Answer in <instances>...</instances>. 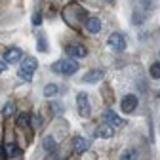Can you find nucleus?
Returning <instances> with one entry per match:
<instances>
[{
  "label": "nucleus",
  "instance_id": "4",
  "mask_svg": "<svg viewBox=\"0 0 160 160\" xmlns=\"http://www.w3.org/2000/svg\"><path fill=\"white\" fill-rule=\"evenodd\" d=\"M19 59H23V52L19 48H10L4 53V63H17Z\"/></svg>",
  "mask_w": 160,
  "mask_h": 160
},
{
  "label": "nucleus",
  "instance_id": "17",
  "mask_svg": "<svg viewBox=\"0 0 160 160\" xmlns=\"http://www.w3.org/2000/svg\"><path fill=\"white\" fill-rule=\"evenodd\" d=\"M13 112H15V105H13V103H6V105H4V109H2L4 118H10Z\"/></svg>",
  "mask_w": 160,
  "mask_h": 160
},
{
  "label": "nucleus",
  "instance_id": "19",
  "mask_svg": "<svg viewBox=\"0 0 160 160\" xmlns=\"http://www.w3.org/2000/svg\"><path fill=\"white\" fill-rule=\"evenodd\" d=\"M36 48H38V52H42V53L48 52V42H46L44 36H38V44H36Z\"/></svg>",
  "mask_w": 160,
  "mask_h": 160
},
{
  "label": "nucleus",
  "instance_id": "5",
  "mask_svg": "<svg viewBox=\"0 0 160 160\" xmlns=\"http://www.w3.org/2000/svg\"><path fill=\"white\" fill-rule=\"evenodd\" d=\"M76 103H78V111H80V114H82V116H88L90 114V105H88V95L86 93H78Z\"/></svg>",
  "mask_w": 160,
  "mask_h": 160
},
{
  "label": "nucleus",
  "instance_id": "21",
  "mask_svg": "<svg viewBox=\"0 0 160 160\" xmlns=\"http://www.w3.org/2000/svg\"><path fill=\"white\" fill-rule=\"evenodd\" d=\"M40 23H42V13H40V12H34V15H32V25L38 27Z\"/></svg>",
  "mask_w": 160,
  "mask_h": 160
},
{
  "label": "nucleus",
  "instance_id": "13",
  "mask_svg": "<svg viewBox=\"0 0 160 160\" xmlns=\"http://www.w3.org/2000/svg\"><path fill=\"white\" fill-rule=\"evenodd\" d=\"M72 145H74V151L76 152H86V147H88L82 137H74L72 139Z\"/></svg>",
  "mask_w": 160,
  "mask_h": 160
},
{
  "label": "nucleus",
  "instance_id": "22",
  "mask_svg": "<svg viewBox=\"0 0 160 160\" xmlns=\"http://www.w3.org/2000/svg\"><path fill=\"white\" fill-rule=\"evenodd\" d=\"M19 76H21L23 80H27V82H31V80H32V74H29V72H23V71H19Z\"/></svg>",
  "mask_w": 160,
  "mask_h": 160
},
{
  "label": "nucleus",
  "instance_id": "6",
  "mask_svg": "<svg viewBox=\"0 0 160 160\" xmlns=\"http://www.w3.org/2000/svg\"><path fill=\"white\" fill-rule=\"evenodd\" d=\"M36 67H38V61L34 57H25L23 61H21V69L19 71H23V72H29V74H32L34 71H36Z\"/></svg>",
  "mask_w": 160,
  "mask_h": 160
},
{
  "label": "nucleus",
  "instance_id": "16",
  "mask_svg": "<svg viewBox=\"0 0 160 160\" xmlns=\"http://www.w3.org/2000/svg\"><path fill=\"white\" fill-rule=\"evenodd\" d=\"M57 92H59V88H57L55 84H48V86L44 88V95H46V97H53V95H57Z\"/></svg>",
  "mask_w": 160,
  "mask_h": 160
},
{
  "label": "nucleus",
  "instance_id": "2",
  "mask_svg": "<svg viewBox=\"0 0 160 160\" xmlns=\"http://www.w3.org/2000/svg\"><path fill=\"white\" fill-rule=\"evenodd\" d=\"M107 44H109L112 50H116V52H122V50L126 48V40H124V36L120 34V32H112V34L109 36V40H107Z\"/></svg>",
  "mask_w": 160,
  "mask_h": 160
},
{
  "label": "nucleus",
  "instance_id": "11",
  "mask_svg": "<svg viewBox=\"0 0 160 160\" xmlns=\"http://www.w3.org/2000/svg\"><path fill=\"white\" fill-rule=\"evenodd\" d=\"M65 52L71 57H84L86 55V48H82V46H69V48H65Z\"/></svg>",
  "mask_w": 160,
  "mask_h": 160
},
{
  "label": "nucleus",
  "instance_id": "8",
  "mask_svg": "<svg viewBox=\"0 0 160 160\" xmlns=\"http://www.w3.org/2000/svg\"><path fill=\"white\" fill-rule=\"evenodd\" d=\"M103 78V71H99V69H93V71H90L82 80L86 84H95V82H99V80Z\"/></svg>",
  "mask_w": 160,
  "mask_h": 160
},
{
  "label": "nucleus",
  "instance_id": "1",
  "mask_svg": "<svg viewBox=\"0 0 160 160\" xmlns=\"http://www.w3.org/2000/svg\"><path fill=\"white\" fill-rule=\"evenodd\" d=\"M52 71L53 72H59V74H74L78 71V63L74 59H63V61H57L52 65Z\"/></svg>",
  "mask_w": 160,
  "mask_h": 160
},
{
  "label": "nucleus",
  "instance_id": "23",
  "mask_svg": "<svg viewBox=\"0 0 160 160\" xmlns=\"http://www.w3.org/2000/svg\"><path fill=\"white\" fill-rule=\"evenodd\" d=\"M4 71H6V63H4V61H0V74H2Z\"/></svg>",
  "mask_w": 160,
  "mask_h": 160
},
{
  "label": "nucleus",
  "instance_id": "25",
  "mask_svg": "<svg viewBox=\"0 0 160 160\" xmlns=\"http://www.w3.org/2000/svg\"><path fill=\"white\" fill-rule=\"evenodd\" d=\"M109 2H114V0H109Z\"/></svg>",
  "mask_w": 160,
  "mask_h": 160
},
{
  "label": "nucleus",
  "instance_id": "7",
  "mask_svg": "<svg viewBox=\"0 0 160 160\" xmlns=\"http://www.w3.org/2000/svg\"><path fill=\"white\" fill-rule=\"evenodd\" d=\"M103 118L109 122V126H122V124H124V120L120 118L116 112H112V111H105V112H103Z\"/></svg>",
  "mask_w": 160,
  "mask_h": 160
},
{
  "label": "nucleus",
  "instance_id": "14",
  "mask_svg": "<svg viewBox=\"0 0 160 160\" xmlns=\"http://www.w3.org/2000/svg\"><path fill=\"white\" fill-rule=\"evenodd\" d=\"M29 124H31V116H29L27 112L19 114V118H17V126H19V128H29Z\"/></svg>",
  "mask_w": 160,
  "mask_h": 160
},
{
  "label": "nucleus",
  "instance_id": "10",
  "mask_svg": "<svg viewBox=\"0 0 160 160\" xmlns=\"http://www.w3.org/2000/svg\"><path fill=\"white\" fill-rule=\"evenodd\" d=\"M86 29H88V32L95 34V32L101 31V21H99L97 17H90L88 21H86Z\"/></svg>",
  "mask_w": 160,
  "mask_h": 160
},
{
  "label": "nucleus",
  "instance_id": "24",
  "mask_svg": "<svg viewBox=\"0 0 160 160\" xmlns=\"http://www.w3.org/2000/svg\"><path fill=\"white\" fill-rule=\"evenodd\" d=\"M2 151H4V149H2V147H0V160H2V158H4V152H2Z\"/></svg>",
  "mask_w": 160,
  "mask_h": 160
},
{
  "label": "nucleus",
  "instance_id": "9",
  "mask_svg": "<svg viewBox=\"0 0 160 160\" xmlns=\"http://www.w3.org/2000/svg\"><path fill=\"white\" fill-rule=\"evenodd\" d=\"M95 135H97V137H103V139H109V137L114 135V130H112V126H109V124H101V126L95 130Z\"/></svg>",
  "mask_w": 160,
  "mask_h": 160
},
{
  "label": "nucleus",
  "instance_id": "15",
  "mask_svg": "<svg viewBox=\"0 0 160 160\" xmlns=\"http://www.w3.org/2000/svg\"><path fill=\"white\" fill-rule=\"evenodd\" d=\"M42 145H44V149H46L48 152L55 151V147H57V145H55V139H53V137H50V135H48V137H44V141H42Z\"/></svg>",
  "mask_w": 160,
  "mask_h": 160
},
{
  "label": "nucleus",
  "instance_id": "12",
  "mask_svg": "<svg viewBox=\"0 0 160 160\" xmlns=\"http://www.w3.org/2000/svg\"><path fill=\"white\" fill-rule=\"evenodd\" d=\"M4 152H6L10 158H13V156H19V154H21V149H19L15 143H8V145L4 147Z\"/></svg>",
  "mask_w": 160,
  "mask_h": 160
},
{
  "label": "nucleus",
  "instance_id": "18",
  "mask_svg": "<svg viewBox=\"0 0 160 160\" xmlns=\"http://www.w3.org/2000/svg\"><path fill=\"white\" fill-rule=\"evenodd\" d=\"M135 158H137V152H135L133 149L124 151V152H122V156H120V160H135Z\"/></svg>",
  "mask_w": 160,
  "mask_h": 160
},
{
  "label": "nucleus",
  "instance_id": "3",
  "mask_svg": "<svg viewBox=\"0 0 160 160\" xmlns=\"http://www.w3.org/2000/svg\"><path fill=\"white\" fill-rule=\"evenodd\" d=\"M120 107H122V111L124 112H133L135 111V107H137V95H133V93H128L122 101H120Z\"/></svg>",
  "mask_w": 160,
  "mask_h": 160
},
{
  "label": "nucleus",
  "instance_id": "20",
  "mask_svg": "<svg viewBox=\"0 0 160 160\" xmlns=\"http://www.w3.org/2000/svg\"><path fill=\"white\" fill-rule=\"evenodd\" d=\"M149 74H151L152 78H160V61L151 65V69H149Z\"/></svg>",
  "mask_w": 160,
  "mask_h": 160
}]
</instances>
